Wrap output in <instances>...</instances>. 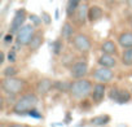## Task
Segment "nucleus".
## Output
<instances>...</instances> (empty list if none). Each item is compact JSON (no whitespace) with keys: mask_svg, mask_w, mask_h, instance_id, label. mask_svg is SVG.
I'll use <instances>...</instances> for the list:
<instances>
[{"mask_svg":"<svg viewBox=\"0 0 132 127\" xmlns=\"http://www.w3.org/2000/svg\"><path fill=\"white\" fill-rule=\"evenodd\" d=\"M93 90V84L91 81L86 79V78H80L77 79L71 83V88H70V96L75 100H84L88 96H91Z\"/></svg>","mask_w":132,"mask_h":127,"instance_id":"nucleus-2","label":"nucleus"},{"mask_svg":"<svg viewBox=\"0 0 132 127\" xmlns=\"http://www.w3.org/2000/svg\"><path fill=\"white\" fill-rule=\"evenodd\" d=\"M110 121H111V117L109 114H101V115H96V117L91 118L88 121V124H91L93 127H104Z\"/></svg>","mask_w":132,"mask_h":127,"instance_id":"nucleus-17","label":"nucleus"},{"mask_svg":"<svg viewBox=\"0 0 132 127\" xmlns=\"http://www.w3.org/2000/svg\"><path fill=\"white\" fill-rule=\"evenodd\" d=\"M117 2H118V3H127L128 0H117Z\"/></svg>","mask_w":132,"mask_h":127,"instance_id":"nucleus-35","label":"nucleus"},{"mask_svg":"<svg viewBox=\"0 0 132 127\" xmlns=\"http://www.w3.org/2000/svg\"><path fill=\"white\" fill-rule=\"evenodd\" d=\"M17 74H18V69L13 65H9L3 70V77H16Z\"/></svg>","mask_w":132,"mask_h":127,"instance_id":"nucleus-24","label":"nucleus"},{"mask_svg":"<svg viewBox=\"0 0 132 127\" xmlns=\"http://www.w3.org/2000/svg\"><path fill=\"white\" fill-rule=\"evenodd\" d=\"M2 127H25V124H21V123H9V124L4 126V123H2Z\"/></svg>","mask_w":132,"mask_h":127,"instance_id":"nucleus-30","label":"nucleus"},{"mask_svg":"<svg viewBox=\"0 0 132 127\" xmlns=\"http://www.w3.org/2000/svg\"><path fill=\"white\" fill-rule=\"evenodd\" d=\"M131 93H132V88H131Z\"/></svg>","mask_w":132,"mask_h":127,"instance_id":"nucleus-38","label":"nucleus"},{"mask_svg":"<svg viewBox=\"0 0 132 127\" xmlns=\"http://www.w3.org/2000/svg\"><path fill=\"white\" fill-rule=\"evenodd\" d=\"M88 9H89V7L87 4H80L78 7L77 12L73 16V18H74V21L78 26H84L87 23V21H88Z\"/></svg>","mask_w":132,"mask_h":127,"instance_id":"nucleus-11","label":"nucleus"},{"mask_svg":"<svg viewBox=\"0 0 132 127\" xmlns=\"http://www.w3.org/2000/svg\"><path fill=\"white\" fill-rule=\"evenodd\" d=\"M129 26H131V30H132V16L129 17Z\"/></svg>","mask_w":132,"mask_h":127,"instance_id":"nucleus-34","label":"nucleus"},{"mask_svg":"<svg viewBox=\"0 0 132 127\" xmlns=\"http://www.w3.org/2000/svg\"><path fill=\"white\" fill-rule=\"evenodd\" d=\"M27 115H30V117H32V118H36V119H42V118H43V114H42L36 108L31 109V110L29 112V114H27Z\"/></svg>","mask_w":132,"mask_h":127,"instance_id":"nucleus-26","label":"nucleus"},{"mask_svg":"<svg viewBox=\"0 0 132 127\" xmlns=\"http://www.w3.org/2000/svg\"><path fill=\"white\" fill-rule=\"evenodd\" d=\"M127 4H128V7H129V8H132V0H128Z\"/></svg>","mask_w":132,"mask_h":127,"instance_id":"nucleus-33","label":"nucleus"},{"mask_svg":"<svg viewBox=\"0 0 132 127\" xmlns=\"http://www.w3.org/2000/svg\"><path fill=\"white\" fill-rule=\"evenodd\" d=\"M120 62L124 66H132V47L131 48H126L122 53V58Z\"/></svg>","mask_w":132,"mask_h":127,"instance_id":"nucleus-22","label":"nucleus"},{"mask_svg":"<svg viewBox=\"0 0 132 127\" xmlns=\"http://www.w3.org/2000/svg\"><path fill=\"white\" fill-rule=\"evenodd\" d=\"M51 48H52V52L53 54L58 56L63 52V42L61 39H56L53 43H51Z\"/></svg>","mask_w":132,"mask_h":127,"instance_id":"nucleus-23","label":"nucleus"},{"mask_svg":"<svg viewBox=\"0 0 132 127\" xmlns=\"http://www.w3.org/2000/svg\"><path fill=\"white\" fill-rule=\"evenodd\" d=\"M80 2L82 0H68V5H66V16H68V18H71L74 16L78 7L80 5Z\"/></svg>","mask_w":132,"mask_h":127,"instance_id":"nucleus-20","label":"nucleus"},{"mask_svg":"<svg viewBox=\"0 0 132 127\" xmlns=\"http://www.w3.org/2000/svg\"><path fill=\"white\" fill-rule=\"evenodd\" d=\"M42 20H43V22L45 23V25H51L52 23V17H51V14L49 13H47V12H42Z\"/></svg>","mask_w":132,"mask_h":127,"instance_id":"nucleus-28","label":"nucleus"},{"mask_svg":"<svg viewBox=\"0 0 132 127\" xmlns=\"http://www.w3.org/2000/svg\"><path fill=\"white\" fill-rule=\"evenodd\" d=\"M26 87V81L16 77H4L2 81V90L5 93L18 95Z\"/></svg>","mask_w":132,"mask_h":127,"instance_id":"nucleus-3","label":"nucleus"},{"mask_svg":"<svg viewBox=\"0 0 132 127\" xmlns=\"http://www.w3.org/2000/svg\"><path fill=\"white\" fill-rule=\"evenodd\" d=\"M71 43H73V47L79 53H83V54L88 53L92 48V42H91L89 36H87L86 34H77L73 38Z\"/></svg>","mask_w":132,"mask_h":127,"instance_id":"nucleus-5","label":"nucleus"},{"mask_svg":"<svg viewBox=\"0 0 132 127\" xmlns=\"http://www.w3.org/2000/svg\"><path fill=\"white\" fill-rule=\"evenodd\" d=\"M92 79L98 83H109L114 79V72L111 70V68L98 66L92 72Z\"/></svg>","mask_w":132,"mask_h":127,"instance_id":"nucleus-6","label":"nucleus"},{"mask_svg":"<svg viewBox=\"0 0 132 127\" xmlns=\"http://www.w3.org/2000/svg\"><path fill=\"white\" fill-rule=\"evenodd\" d=\"M4 61H5V53H4V52H2V60H0V62L3 64Z\"/></svg>","mask_w":132,"mask_h":127,"instance_id":"nucleus-32","label":"nucleus"},{"mask_svg":"<svg viewBox=\"0 0 132 127\" xmlns=\"http://www.w3.org/2000/svg\"><path fill=\"white\" fill-rule=\"evenodd\" d=\"M131 97H132L131 91H127L126 88L113 87L109 92V99L117 104H127V102H129Z\"/></svg>","mask_w":132,"mask_h":127,"instance_id":"nucleus-7","label":"nucleus"},{"mask_svg":"<svg viewBox=\"0 0 132 127\" xmlns=\"http://www.w3.org/2000/svg\"><path fill=\"white\" fill-rule=\"evenodd\" d=\"M58 14H60V12H58V9L56 11V20H58Z\"/></svg>","mask_w":132,"mask_h":127,"instance_id":"nucleus-36","label":"nucleus"},{"mask_svg":"<svg viewBox=\"0 0 132 127\" xmlns=\"http://www.w3.org/2000/svg\"><path fill=\"white\" fill-rule=\"evenodd\" d=\"M7 58H8V61H9V62H12V64H14V62L17 61V54H16V49H14V48H13L12 51H9V52H8Z\"/></svg>","mask_w":132,"mask_h":127,"instance_id":"nucleus-27","label":"nucleus"},{"mask_svg":"<svg viewBox=\"0 0 132 127\" xmlns=\"http://www.w3.org/2000/svg\"><path fill=\"white\" fill-rule=\"evenodd\" d=\"M102 17H104V11L101 7H98V5L89 7V9H88V21L89 22L95 23V22L100 21Z\"/></svg>","mask_w":132,"mask_h":127,"instance_id":"nucleus-15","label":"nucleus"},{"mask_svg":"<svg viewBox=\"0 0 132 127\" xmlns=\"http://www.w3.org/2000/svg\"><path fill=\"white\" fill-rule=\"evenodd\" d=\"M101 52L102 53H108V54H118V47L113 40H105L101 44Z\"/></svg>","mask_w":132,"mask_h":127,"instance_id":"nucleus-19","label":"nucleus"},{"mask_svg":"<svg viewBox=\"0 0 132 127\" xmlns=\"http://www.w3.org/2000/svg\"><path fill=\"white\" fill-rule=\"evenodd\" d=\"M14 34H12V33H8L5 36H4V43L5 44H12L13 43V39H14V36H13Z\"/></svg>","mask_w":132,"mask_h":127,"instance_id":"nucleus-29","label":"nucleus"},{"mask_svg":"<svg viewBox=\"0 0 132 127\" xmlns=\"http://www.w3.org/2000/svg\"><path fill=\"white\" fill-rule=\"evenodd\" d=\"M88 62L84 60H78L70 66V75L74 79H80L84 78L88 74Z\"/></svg>","mask_w":132,"mask_h":127,"instance_id":"nucleus-8","label":"nucleus"},{"mask_svg":"<svg viewBox=\"0 0 132 127\" xmlns=\"http://www.w3.org/2000/svg\"><path fill=\"white\" fill-rule=\"evenodd\" d=\"M65 123H70V113H66V118H65Z\"/></svg>","mask_w":132,"mask_h":127,"instance_id":"nucleus-31","label":"nucleus"},{"mask_svg":"<svg viewBox=\"0 0 132 127\" xmlns=\"http://www.w3.org/2000/svg\"><path fill=\"white\" fill-rule=\"evenodd\" d=\"M71 83L73 82H68V81H54V90L63 92V93H68L70 92Z\"/></svg>","mask_w":132,"mask_h":127,"instance_id":"nucleus-21","label":"nucleus"},{"mask_svg":"<svg viewBox=\"0 0 132 127\" xmlns=\"http://www.w3.org/2000/svg\"><path fill=\"white\" fill-rule=\"evenodd\" d=\"M26 18H27V13H26V9L25 8H21V9L16 11L14 17H13V20L11 22V26H9V33L17 34L20 31V29L25 25Z\"/></svg>","mask_w":132,"mask_h":127,"instance_id":"nucleus-9","label":"nucleus"},{"mask_svg":"<svg viewBox=\"0 0 132 127\" xmlns=\"http://www.w3.org/2000/svg\"><path fill=\"white\" fill-rule=\"evenodd\" d=\"M35 26L32 23L29 25H23L20 31L16 34V43H18L20 45H29V43L31 42V39L35 35Z\"/></svg>","mask_w":132,"mask_h":127,"instance_id":"nucleus-4","label":"nucleus"},{"mask_svg":"<svg viewBox=\"0 0 132 127\" xmlns=\"http://www.w3.org/2000/svg\"><path fill=\"white\" fill-rule=\"evenodd\" d=\"M105 93H106V83H96L93 84V90H92V93H91V97H92V101L95 104H100L104 97H105Z\"/></svg>","mask_w":132,"mask_h":127,"instance_id":"nucleus-12","label":"nucleus"},{"mask_svg":"<svg viewBox=\"0 0 132 127\" xmlns=\"http://www.w3.org/2000/svg\"><path fill=\"white\" fill-rule=\"evenodd\" d=\"M97 62H98L100 66H106V68H111V69L117 66V58H115L114 54L102 53V54L98 57Z\"/></svg>","mask_w":132,"mask_h":127,"instance_id":"nucleus-14","label":"nucleus"},{"mask_svg":"<svg viewBox=\"0 0 132 127\" xmlns=\"http://www.w3.org/2000/svg\"><path fill=\"white\" fill-rule=\"evenodd\" d=\"M29 20L31 21V23H32L35 27H39V26L42 25V22H43L42 17H39V16H36V14H30V16H29Z\"/></svg>","mask_w":132,"mask_h":127,"instance_id":"nucleus-25","label":"nucleus"},{"mask_svg":"<svg viewBox=\"0 0 132 127\" xmlns=\"http://www.w3.org/2000/svg\"><path fill=\"white\" fill-rule=\"evenodd\" d=\"M118 44L122 48H131L132 47V31H123L118 36Z\"/></svg>","mask_w":132,"mask_h":127,"instance_id":"nucleus-18","label":"nucleus"},{"mask_svg":"<svg viewBox=\"0 0 132 127\" xmlns=\"http://www.w3.org/2000/svg\"><path fill=\"white\" fill-rule=\"evenodd\" d=\"M25 127H31V126H29V124H25Z\"/></svg>","mask_w":132,"mask_h":127,"instance_id":"nucleus-37","label":"nucleus"},{"mask_svg":"<svg viewBox=\"0 0 132 127\" xmlns=\"http://www.w3.org/2000/svg\"><path fill=\"white\" fill-rule=\"evenodd\" d=\"M43 43H44V35H43V33L42 31H36L35 35H34V38L31 39V42L29 43L27 47H29L30 52H36L43 45Z\"/></svg>","mask_w":132,"mask_h":127,"instance_id":"nucleus-16","label":"nucleus"},{"mask_svg":"<svg viewBox=\"0 0 132 127\" xmlns=\"http://www.w3.org/2000/svg\"><path fill=\"white\" fill-rule=\"evenodd\" d=\"M52 90H54V81L49 79V78H43V79H39L36 86H35V91L38 95L40 96H45L48 95Z\"/></svg>","mask_w":132,"mask_h":127,"instance_id":"nucleus-10","label":"nucleus"},{"mask_svg":"<svg viewBox=\"0 0 132 127\" xmlns=\"http://www.w3.org/2000/svg\"><path fill=\"white\" fill-rule=\"evenodd\" d=\"M74 36H75V29H74L73 23L66 21L61 27V38L66 42H71Z\"/></svg>","mask_w":132,"mask_h":127,"instance_id":"nucleus-13","label":"nucleus"},{"mask_svg":"<svg viewBox=\"0 0 132 127\" xmlns=\"http://www.w3.org/2000/svg\"><path fill=\"white\" fill-rule=\"evenodd\" d=\"M38 104H39V97L36 93H32V92L23 93L17 99V101L12 106L11 112L17 115H26V114H29V112L31 109L36 108Z\"/></svg>","mask_w":132,"mask_h":127,"instance_id":"nucleus-1","label":"nucleus"}]
</instances>
